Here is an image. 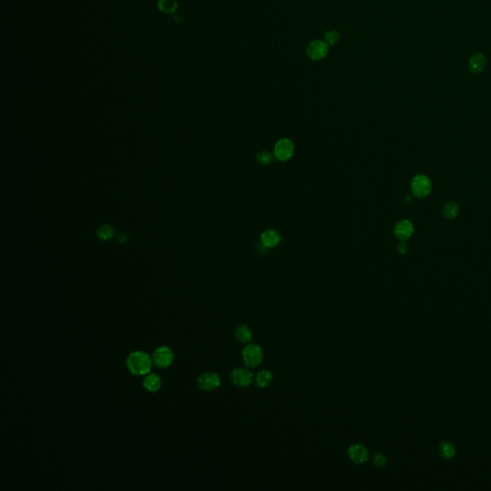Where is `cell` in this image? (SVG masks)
<instances>
[{
    "mask_svg": "<svg viewBox=\"0 0 491 491\" xmlns=\"http://www.w3.org/2000/svg\"><path fill=\"white\" fill-rule=\"evenodd\" d=\"M153 359L144 351H134L127 359V368L134 375H145L152 369Z\"/></svg>",
    "mask_w": 491,
    "mask_h": 491,
    "instance_id": "1",
    "label": "cell"
},
{
    "mask_svg": "<svg viewBox=\"0 0 491 491\" xmlns=\"http://www.w3.org/2000/svg\"><path fill=\"white\" fill-rule=\"evenodd\" d=\"M242 357L245 365L248 368L255 369L260 366L264 354L260 346L255 344H248L242 350Z\"/></svg>",
    "mask_w": 491,
    "mask_h": 491,
    "instance_id": "2",
    "label": "cell"
},
{
    "mask_svg": "<svg viewBox=\"0 0 491 491\" xmlns=\"http://www.w3.org/2000/svg\"><path fill=\"white\" fill-rule=\"evenodd\" d=\"M411 188L415 197L422 199L430 194L432 190V183L427 176L419 174L412 178Z\"/></svg>",
    "mask_w": 491,
    "mask_h": 491,
    "instance_id": "3",
    "label": "cell"
},
{
    "mask_svg": "<svg viewBox=\"0 0 491 491\" xmlns=\"http://www.w3.org/2000/svg\"><path fill=\"white\" fill-rule=\"evenodd\" d=\"M154 364L161 369L168 368L174 361V353L171 348L168 347H160L157 348L152 356Z\"/></svg>",
    "mask_w": 491,
    "mask_h": 491,
    "instance_id": "4",
    "label": "cell"
},
{
    "mask_svg": "<svg viewBox=\"0 0 491 491\" xmlns=\"http://www.w3.org/2000/svg\"><path fill=\"white\" fill-rule=\"evenodd\" d=\"M347 456L351 462L356 464H363L369 461L370 452L365 445L361 443H355L349 446L347 450Z\"/></svg>",
    "mask_w": 491,
    "mask_h": 491,
    "instance_id": "5",
    "label": "cell"
},
{
    "mask_svg": "<svg viewBox=\"0 0 491 491\" xmlns=\"http://www.w3.org/2000/svg\"><path fill=\"white\" fill-rule=\"evenodd\" d=\"M198 386L202 391H214L221 386V377L215 373H203L198 378Z\"/></svg>",
    "mask_w": 491,
    "mask_h": 491,
    "instance_id": "6",
    "label": "cell"
},
{
    "mask_svg": "<svg viewBox=\"0 0 491 491\" xmlns=\"http://www.w3.org/2000/svg\"><path fill=\"white\" fill-rule=\"evenodd\" d=\"M231 379L235 386L246 388L252 384L254 380V374L247 369L236 368L231 372Z\"/></svg>",
    "mask_w": 491,
    "mask_h": 491,
    "instance_id": "7",
    "label": "cell"
},
{
    "mask_svg": "<svg viewBox=\"0 0 491 491\" xmlns=\"http://www.w3.org/2000/svg\"><path fill=\"white\" fill-rule=\"evenodd\" d=\"M294 155V144L288 138H282L275 146V157L280 161H286Z\"/></svg>",
    "mask_w": 491,
    "mask_h": 491,
    "instance_id": "8",
    "label": "cell"
},
{
    "mask_svg": "<svg viewBox=\"0 0 491 491\" xmlns=\"http://www.w3.org/2000/svg\"><path fill=\"white\" fill-rule=\"evenodd\" d=\"M328 53V44L324 41L314 40L307 45L306 54L313 60H319L326 57Z\"/></svg>",
    "mask_w": 491,
    "mask_h": 491,
    "instance_id": "9",
    "label": "cell"
},
{
    "mask_svg": "<svg viewBox=\"0 0 491 491\" xmlns=\"http://www.w3.org/2000/svg\"><path fill=\"white\" fill-rule=\"evenodd\" d=\"M414 228L413 225L409 221V220H402L400 221L394 229L395 236L401 240V241H407L408 239L411 238V236L413 234Z\"/></svg>",
    "mask_w": 491,
    "mask_h": 491,
    "instance_id": "10",
    "label": "cell"
},
{
    "mask_svg": "<svg viewBox=\"0 0 491 491\" xmlns=\"http://www.w3.org/2000/svg\"><path fill=\"white\" fill-rule=\"evenodd\" d=\"M486 65H487V59L482 53L474 54L471 56V58L469 59V62H468L469 69L471 72H473L475 74H479L482 71H484V69L486 68Z\"/></svg>",
    "mask_w": 491,
    "mask_h": 491,
    "instance_id": "11",
    "label": "cell"
},
{
    "mask_svg": "<svg viewBox=\"0 0 491 491\" xmlns=\"http://www.w3.org/2000/svg\"><path fill=\"white\" fill-rule=\"evenodd\" d=\"M261 242L266 248H274L280 242V235L275 230H267L261 235Z\"/></svg>",
    "mask_w": 491,
    "mask_h": 491,
    "instance_id": "12",
    "label": "cell"
},
{
    "mask_svg": "<svg viewBox=\"0 0 491 491\" xmlns=\"http://www.w3.org/2000/svg\"><path fill=\"white\" fill-rule=\"evenodd\" d=\"M438 453L442 459L449 460L456 456L457 449L453 443L449 441H441L438 445Z\"/></svg>",
    "mask_w": 491,
    "mask_h": 491,
    "instance_id": "13",
    "label": "cell"
},
{
    "mask_svg": "<svg viewBox=\"0 0 491 491\" xmlns=\"http://www.w3.org/2000/svg\"><path fill=\"white\" fill-rule=\"evenodd\" d=\"M253 335L252 329L246 324L240 325L235 331L236 339L242 344H250L253 339Z\"/></svg>",
    "mask_w": 491,
    "mask_h": 491,
    "instance_id": "14",
    "label": "cell"
},
{
    "mask_svg": "<svg viewBox=\"0 0 491 491\" xmlns=\"http://www.w3.org/2000/svg\"><path fill=\"white\" fill-rule=\"evenodd\" d=\"M143 386L149 392H157L161 388V379L156 373L149 374L144 378Z\"/></svg>",
    "mask_w": 491,
    "mask_h": 491,
    "instance_id": "15",
    "label": "cell"
},
{
    "mask_svg": "<svg viewBox=\"0 0 491 491\" xmlns=\"http://www.w3.org/2000/svg\"><path fill=\"white\" fill-rule=\"evenodd\" d=\"M273 379H274L273 373L270 371L264 370L257 373V375L255 377V383L259 388H266L271 385Z\"/></svg>",
    "mask_w": 491,
    "mask_h": 491,
    "instance_id": "16",
    "label": "cell"
},
{
    "mask_svg": "<svg viewBox=\"0 0 491 491\" xmlns=\"http://www.w3.org/2000/svg\"><path fill=\"white\" fill-rule=\"evenodd\" d=\"M460 207L456 202H448L443 207V216L448 220H454L459 215Z\"/></svg>",
    "mask_w": 491,
    "mask_h": 491,
    "instance_id": "17",
    "label": "cell"
},
{
    "mask_svg": "<svg viewBox=\"0 0 491 491\" xmlns=\"http://www.w3.org/2000/svg\"><path fill=\"white\" fill-rule=\"evenodd\" d=\"M177 3L176 0H159L158 9L165 14H173L177 11Z\"/></svg>",
    "mask_w": 491,
    "mask_h": 491,
    "instance_id": "18",
    "label": "cell"
},
{
    "mask_svg": "<svg viewBox=\"0 0 491 491\" xmlns=\"http://www.w3.org/2000/svg\"><path fill=\"white\" fill-rule=\"evenodd\" d=\"M324 39H325V42L329 45H333L335 43H337L340 39V34L336 31V30H332V31H329V32H326L324 34Z\"/></svg>",
    "mask_w": 491,
    "mask_h": 491,
    "instance_id": "19",
    "label": "cell"
},
{
    "mask_svg": "<svg viewBox=\"0 0 491 491\" xmlns=\"http://www.w3.org/2000/svg\"><path fill=\"white\" fill-rule=\"evenodd\" d=\"M256 159L261 165H268L273 160V155L268 151H262L257 154Z\"/></svg>",
    "mask_w": 491,
    "mask_h": 491,
    "instance_id": "20",
    "label": "cell"
},
{
    "mask_svg": "<svg viewBox=\"0 0 491 491\" xmlns=\"http://www.w3.org/2000/svg\"><path fill=\"white\" fill-rule=\"evenodd\" d=\"M113 229L111 227H108V226H105V227H102L100 228V230L98 231V235L101 239L103 240H107V239H110L112 236H113Z\"/></svg>",
    "mask_w": 491,
    "mask_h": 491,
    "instance_id": "21",
    "label": "cell"
},
{
    "mask_svg": "<svg viewBox=\"0 0 491 491\" xmlns=\"http://www.w3.org/2000/svg\"><path fill=\"white\" fill-rule=\"evenodd\" d=\"M373 462L377 467H384L387 464V458L382 453H377L373 456Z\"/></svg>",
    "mask_w": 491,
    "mask_h": 491,
    "instance_id": "22",
    "label": "cell"
},
{
    "mask_svg": "<svg viewBox=\"0 0 491 491\" xmlns=\"http://www.w3.org/2000/svg\"><path fill=\"white\" fill-rule=\"evenodd\" d=\"M398 249H399V252L401 254H405L408 251V246H407V244L405 243L404 241H402V243L399 245Z\"/></svg>",
    "mask_w": 491,
    "mask_h": 491,
    "instance_id": "23",
    "label": "cell"
}]
</instances>
